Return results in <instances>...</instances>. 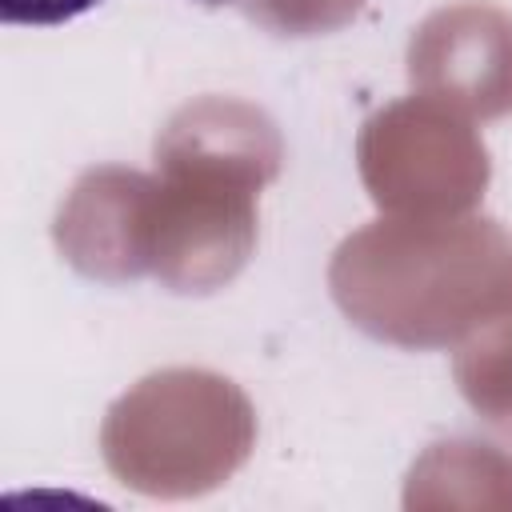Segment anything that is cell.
Returning a JSON list of instances; mask_svg holds the SVG:
<instances>
[{
	"instance_id": "obj_3",
	"label": "cell",
	"mask_w": 512,
	"mask_h": 512,
	"mask_svg": "<svg viewBox=\"0 0 512 512\" xmlns=\"http://www.w3.org/2000/svg\"><path fill=\"white\" fill-rule=\"evenodd\" d=\"M200 4H236V0H200Z\"/></svg>"
},
{
	"instance_id": "obj_1",
	"label": "cell",
	"mask_w": 512,
	"mask_h": 512,
	"mask_svg": "<svg viewBox=\"0 0 512 512\" xmlns=\"http://www.w3.org/2000/svg\"><path fill=\"white\" fill-rule=\"evenodd\" d=\"M248 20L276 36H320L344 28L364 0H236Z\"/></svg>"
},
{
	"instance_id": "obj_2",
	"label": "cell",
	"mask_w": 512,
	"mask_h": 512,
	"mask_svg": "<svg viewBox=\"0 0 512 512\" xmlns=\"http://www.w3.org/2000/svg\"><path fill=\"white\" fill-rule=\"evenodd\" d=\"M100 0H0L4 24H28V28H52L68 24L84 12H92Z\"/></svg>"
}]
</instances>
